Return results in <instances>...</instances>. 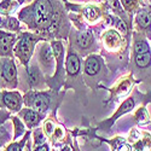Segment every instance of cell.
Masks as SVG:
<instances>
[{
    "mask_svg": "<svg viewBox=\"0 0 151 151\" xmlns=\"http://www.w3.org/2000/svg\"><path fill=\"white\" fill-rule=\"evenodd\" d=\"M41 59L44 63L46 64H51L52 60H53V55H52V51L50 50L48 46H44L42 50H41Z\"/></svg>",
    "mask_w": 151,
    "mask_h": 151,
    "instance_id": "cell-12",
    "label": "cell"
},
{
    "mask_svg": "<svg viewBox=\"0 0 151 151\" xmlns=\"http://www.w3.org/2000/svg\"><path fill=\"white\" fill-rule=\"evenodd\" d=\"M135 62L137 64L144 68V67H147L150 63H151V55L150 53H145V55H137L135 57Z\"/></svg>",
    "mask_w": 151,
    "mask_h": 151,
    "instance_id": "cell-13",
    "label": "cell"
},
{
    "mask_svg": "<svg viewBox=\"0 0 151 151\" xmlns=\"http://www.w3.org/2000/svg\"><path fill=\"white\" fill-rule=\"evenodd\" d=\"M23 116H24V120H26V122L29 124V126H33V124H36L37 122H39V116H37V114L35 111L33 110H27L23 112Z\"/></svg>",
    "mask_w": 151,
    "mask_h": 151,
    "instance_id": "cell-11",
    "label": "cell"
},
{
    "mask_svg": "<svg viewBox=\"0 0 151 151\" xmlns=\"http://www.w3.org/2000/svg\"><path fill=\"white\" fill-rule=\"evenodd\" d=\"M17 50H18V55L23 59H26L29 56V53H30V39H29L28 35H24L21 39Z\"/></svg>",
    "mask_w": 151,
    "mask_h": 151,
    "instance_id": "cell-6",
    "label": "cell"
},
{
    "mask_svg": "<svg viewBox=\"0 0 151 151\" xmlns=\"http://www.w3.org/2000/svg\"><path fill=\"white\" fill-rule=\"evenodd\" d=\"M134 50L137 55H145V53H150V47L145 41H138L134 46Z\"/></svg>",
    "mask_w": 151,
    "mask_h": 151,
    "instance_id": "cell-14",
    "label": "cell"
},
{
    "mask_svg": "<svg viewBox=\"0 0 151 151\" xmlns=\"http://www.w3.org/2000/svg\"><path fill=\"white\" fill-rule=\"evenodd\" d=\"M117 151H131V147H129L127 144H122V145L119 146Z\"/></svg>",
    "mask_w": 151,
    "mask_h": 151,
    "instance_id": "cell-21",
    "label": "cell"
},
{
    "mask_svg": "<svg viewBox=\"0 0 151 151\" xmlns=\"http://www.w3.org/2000/svg\"><path fill=\"white\" fill-rule=\"evenodd\" d=\"M52 46H53V50H55V55L56 56H60V53H62V45L59 42H53Z\"/></svg>",
    "mask_w": 151,
    "mask_h": 151,
    "instance_id": "cell-18",
    "label": "cell"
},
{
    "mask_svg": "<svg viewBox=\"0 0 151 151\" xmlns=\"http://www.w3.org/2000/svg\"><path fill=\"white\" fill-rule=\"evenodd\" d=\"M4 26H5L7 29L15 30V29H17V28H18V22H17L16 19H14V18H10V19H9V22H7V23H5Z\"/></svg>",
    "mask_w": 151,
    "mask_h": 151,
    "instance_id": "cell-17",
    "label": "cell"
},
{
    "mask_svg": "<svg viewBox=\"0 0 151 151\" xmlns=\"http://www.w3.org/2000/svg\"><path fill=\"white\" fill-rule=\"evenodd\" d=\"M104 41H105V44H106L109 47L115 48V47H117V46L120 45V36H119V34H117L116 32L110 30V32H108V33L105 34Z\"/></svg>",
    "mask_w": 151,
    "mask_h": 151,
    "instance_id": "cell-10",
    "label": "cell"
},
{
    "mask_svg": "<svg viewBox=\"0 0 151 151\" xmlns=\"http://www.w3.org/2000/svg\"><path fill=\"white\" fill-rule=\"evenodd\" d=\"M46 132H47V134H51L52 133V123L51 122H47L46 123Z\"/></svg>",
    "mask_w": 151,
    "mask_h": 151,
    "instance_id": "cell-23",
    "label": "cell"
},
{
    "mask_svg": "<svg viewBox=\"0 0 151 151\" xmlns=\"http://www.w3.org/2000/svg\"><path fill=\"white\" fill-rule=\"evenodd\" d=\"M138 22L143 28H147L150 26V16L146 12H142V14L138 15Z\"/></svg>",
    "mask_w": 151,
    "mask_h": 151,
    "instance_id": "cell-16",
    "label": "cell"
},
{
    "mask_svg": "<svg viewBox=\"0 0 151 151\" xmlns=\"http://www.w3.org/2000/svg\"><path fill=\"white\" fill-rule=\"evenodd\" d=\"M100 69V63L97 57H90L86 62V73L88 75H96Z\"/></svg>",
    "mask_w": 151,
    "mask_h": 151,
    "instance_id": "cell-8",
    "label": "cell"
},
{
    "mask_svg": "<svg viewBox=\"0 0 151 151\" xmlns=\"http://www.w3.org/2000/svg\"><path fill=\"white\" fill-rule=\"evenodd\" d=\"M92 33L90 30H85V32H80L78 34V44L79 46H81L82 48H86V47H88L92 42Z\"/></svg>",
    "mask_w": 151,
    "mask_h": 151,
    "instance_id": "cell-9",
    "label": "cell"
},
{
    "mask_svg": "<svg viewBox=\"0 0 151 151\" xmlns=\"http://www.w3.org/2000/svg\"><path fill=\"white\" fill-rule=\"evenodd\" d=\"M51 16V6L48 1H37L34 9V21L37 26H44Z\"/></svg>",
    "mask_w": 151,
    "mask_h": 151,
    "instance_id": "cell-1",
    "label": "cell"
},
{
    "mask_svg": "<svg viewBox=\"0 0 151 151\" xmlns=\"http://www.w3.org/2000/svg\"><path fill=\"white\" fill-rule=\"evenodd\" d=\"M3 78L7 81H14L16 78V67L10 59L5 60L3 64Z\"/></svg>",
    "mask_w": 151,
    "mask_h": 151,
    "instance_id": "cell-3",
    "label": "cell"
},
{
    "mask_svg": "<svg viewBox=\"0 0 151 151\" xmlns=\"http://www.w3.org/2000/svg\"><path fill=\"white\" fill-rule=\"evenodd\" d=\"M15 37L11 34L0 33V53H7L10 52L11 46L14 44Z\"/></svg>",
    "mask_w": 151,
    "mask_h": 151,
    "instance_id": "cell-5",
    "label": "cell"
},
{
    "mask_svg": "<svg viewBox=\"0 0 151 151\" xmlns=\"http://www.w3.org/2000/svg\"><path fill=\"white\" fill-rule=\"evenodd\" d=\"M67 70L70 75H76L80 70V60L78 58L76 55H69L68 59H67Z\"/></svg>",
    "mask_w": 151,
    "mask_h": 151,
    "instance_id": "cell-7",
    "label": "cell"
},
{
    "mask_svg": "<svg viewBox=\"0 0 151 151\" xmlns=\"http://www.w3.org/2000/svg\"><path fill=\"white\" fill-rule=\"evenodd\" d=\"M35 142H36V144H41V143L45 142V138H44V135H42L40 132L36 133V139H35Z\"/></svg>",
    "mask_w": 151,
    "mask_h": 151,
    "instance_id": "cell-20",
    "label": "cell"
},
{
    "mask_svg": "<svg viewBox=\"0 0 151 151\" xmlns=\"http://www.w3.org/2000/svg\"><path fill=\"white\" fill-rule=\"evenodd\" d=\"M30 106L36 111H45L48 106V97L45 94H35L32 98Z\"/></svg>",
    "mask_w": 151,
    "mask_h": 151,
    "instance_id": "cell-2",
    "label": "cell"
},
{
    "mask_svg": "<svg viewBox=\"0 0 151 151\" xmlns=\"http://www.w3.org/2000/svg\"><path fill=\"white\" fill-rule=\"evenodd\" d=\"M35 151H48V146H47L46 144H45V145H40Z\"/></svg>",
    "mask_w": 151,
    "mask_h": 151,
    "instance_id": "cell-24",
    "label": "cell"
},
{
    "mask_svg": "<svg viewBox=\"0 0 151 151\" xmlns=\"http://www.w3.org/2000/svg\"><path fill=\"white\" fill-rule=\"evenodd\" d=\"M85 16L88 18L90 21H94V19L98 18L99 12H98V10H97L96 7H93V6H87V7L85 9Z\"/></svg>",
    "mask_w": 151,
    "mask_h": 151,
    "instance_id": "cell-15",
    "label": "cell"
},
{
    "mask_svg": "<svg viewBox=\"0 0 151 151\" xmlns=\"http://www.w3.org/2000/svg\"><path fill=\"white\" fill-rule=\"evenodd\" d=\"M116 26H117V28L123 33V34H126L127 33V28H126V26H124V23L123 22H121L120 19H117L116 21Z\"/></svg>",
    "mask_w": 151,
    "mask_h": 151,
    "instance_id": "cell-19",
    "label": "cell"
},
{
    "mask_svg": "<svg viewBox=\"0 0 151 151\" xmlns=\"http://www.w3.org/2000/svg\"><path fill=\"white\" fill-rule=\"evenodd\" d=\"M4 102H5L6 106H9L12 110H16L21 105V97L18 96V93L7 92L4 94Z\"/></svg>",
    "mask_w": 151,
    "mask_h": 151,
    "instance_id": "cell-4",
    "label": "cell"
},
{
    "mask_svg": "<svg viewBox=\"0 0 151 151\" xmlns=\"http://www.w3.org/2000/svg\"><path fill=\"white\" fill-rule=\"evenodd\" d=\"M7 151H21V147H19L18 144H12V145L9 147Z\"/></svg>",
    "mask_w": 151,
    "mask_h": 151,
    "instance_id": "cell-22",
    "label": "cell"
}]
</instances>
